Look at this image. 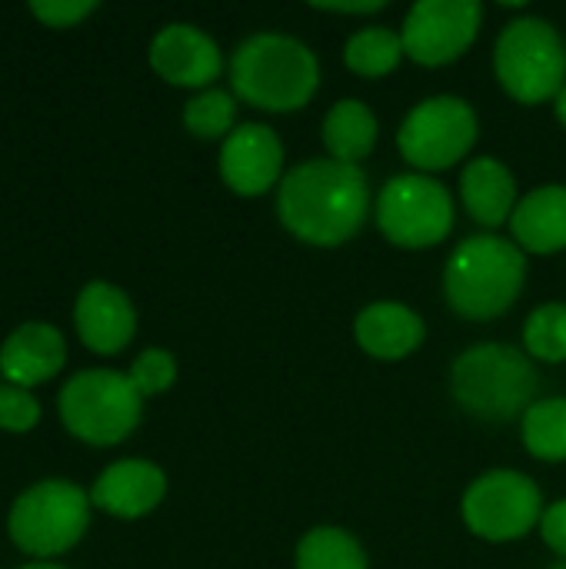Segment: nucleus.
Listing matches in <instances>:
<instances>
[{"instance_id":"1","label":"nucleus","mask_w":566,"mask_h":569,"mask_svg":"<svg viewBox=\"0 0 566 569\" xmlns=\"http://www.w3.org/2000/svg\"><path fill=\"white\" fill-rule=\"evenodd\" d=\"M374 210L370 180L360 167L340 160H304L277 187V217L290 237L307 247H344Z\"/></svg>"},{"instance_id":"2","label":"nucleus","mask_w":566,"mask_h":569,"mask_svg":"<svg viewBox=\"0 0 566 569\" xmlns=\"http://www.w3.org/2000/svg\"><path fill=\"white\" fill-rule=\"evenodd\" d=\"M230 87L254 110L294 113L317 97L320 60L290 33H254L230 57Z\"/></svg>"},{"instance_id":"3","label":"nucleus","mask_w":566,"mask_h":569,"mask_svg":"<svg viewBox=\"0 0 566 569\" xmlns=\"http://www.w3.org/2000/svg\"><path fill=\"white\" fill-rule=\"evenodd\" d=\"M527 283V253L497 233H477L454 247L444 267L447 307L470 320L490 323L520 300Z\"/></svg>"},{"instance_id":"4","label":"nucleus","mask_w":566,"mask_h":569,"mask_svg":"<svg viewBox=\"0 0 566 569\" xmlns=\"http://www.w3.org/2000/svg\"><path fill=\"white\" fill-rule=\"evenodd\" d=\"M540 373L510 343H474L450 367V397L480 423H510L537 403Z\"/></svg>"},{"instance_id":"5","label":"nucleus","mask_w":566,"mask_h":569,"mask_svg":"<svg viewBox=\"0 0 566 569\" xmlns=\"http://www.w3.org/2000/svg\"><path fill=\"white\" fill-rule=\"evenodd\" d=\"M494 73L507 97L524 107L557 100L566 87V43L544 17L510 20L494 43Z\"/></svg>"},{"instance_id":"6","label":"nucleus","mask_w":566,"mask_h":569,"mask_svg":"<svg viewBox=\"0 0 566 569\" xmlns=\"http://www.w3.org/2000/svg\"><path fill=\"white\" fill-rule=\"evenodd\" d=\"M60 420L90 447L123 443L143 417V397L120 370H80L60 387Z\"/></svg>"},{"instance_id":"7","label":"nucleus","mask_w":566,"mask_h":569,"mask_svg":"<svg viewBox=\"0 0 566 569\" xmlns=\"http://www.w3.org/2000/svg\"><path fill=\"white\" fill-rule=\"evenodd\" d=\"M90 493H83L70 480H40L27 487L10 513H7V533L17 550L37 560H50L67 553L80 543V537L90 527Z\"/></svg>"},{"instance_id":"8","label":"nucleus","mask_w":566,"mask_h":569,"mask_svg":"<svg viewBox=\"0 0 566 569\" xmlns=\"http://www.w3.org/2000/svg\"><path fill=\"white\" fill-rule=\"evenodd\" d=\"M380 233L404 250L440 247L454 233L457 203L454 193L430 173H397L390 177L374 203Z\"/></svg>"},{"instance_id":"9","label":"nucleus","mask_w":566,"mask_h":569,"mask_svg":"<svg viewBox=\"0 0 566 569\" xmlns=\"http://www.w3.org/2000/svg\"><path fill=\"white\" fill-rule=\"evenodd\" d=\"M480 133L477 110L454 93L420 100L397 130V150L417 173H440L467 160Z\"/></svg>"},{"instance_id":"10","label":"nucleus","mask_w":566,"mask_h":569,"mask_svg":"<svg viewBox=\"0 0 566 569\" xmlns=\"http://www.w3.org/2000/svg\"><path fill=\"white\" fill-rule=\"evenodd\" d=\"M544 493L537 480L520 470H487L480 473L464 500L460 513L474 537L487 543H517L540 527Z\"/></svg>"},{"instance_id":"11","label":"nucleus","mask_w":566,"mask_h":569,"mask_svg":"<svg viewBox=\"0 0 566 569\" xmlns=\"http://www.w3.org/2000/svg\"><path fill=\"white\" fill-rule=\"evenodd\" d=\"M484 27L477 0H420L404 17V53L420 67L457 63Z\"/></svg>"},{"instance_id":"12","label":"nucleus","mask_w":566,"mask_h":569,"mask_svg":"<svg viewBox=\"0 0 566 569\" xmlns=\"http://www.w3.org/2000/svg\"><path fill=\"white\" fill-rule=\"evenodd\" d=\"M217 167L237 197H264L284 180V143L267 123H240L220 143Z\"/></svg>"},{"instance_id":"13","label":"nucleus","mask_w":566,"mask_h":569,"mask_svg":"<svg viewBox=\"0 0 566 569\" xmlns=\"http://www.w3.org/2000/svg\"><path fill=\"white\" fill-rule=\"evenodd\" d=\"M147 57L160 80H167L170 87L197 90V93L210 90L224 70V53L217 40L193 23H167L150 40Z\"/></svg>"},{"instance_id":"14","label":"nucleus","mask_w":566,"mask_h":569,"mask_svg":"<svg viewBox=\"0 0 566 569\" xmlns=\"http://www.w3.org/2000/svg\"><path fill=\"white\" fill-rule=\"evenodd\" d=\"M73 327L90 353L113 357L130 347L137 333V310L130 297L107 280H90L73 303Z\"/></svg>"},{"instance_id":"15","label":"nucleus","mask_w":566,"mask_h":569,"mask_svg":"<svg viewBox=\"0 0 566 569\" xmlns=\"http://www.w3.org/2000/svg\"><path fill=\"white\" fill-rule=\"evenodd\" d=\"M167 497V473L150 460H117L90 487V503L117 520H140Z\"/></svg>"},{"instance_id":"16","label":"nucleus","mask_w":566,"mask_h":569,"mask_svg":"<svg viewBox=\"0 0 566 569\" xmlns=\"http://www.w3.org/2000/svg\"><path fill=\"white\" fill-rule=\"evenodd\" d=\"M67 363V340L43 320L20 323L0 343V377L20 390L53 380Z\"/></svg>"},{"instance_id":"17","label":"nucleus","mask_w":566,"mask_h":569,"mask_svg":"<svg viewBox=\"0 0 566 569\" xmlns=\"http://www.w3.org/2000/svg\"><path fill=\"white\" fill-rule=\"evenodd\" d=\"M354 337L367 357L384 360V363H397V360L414 357L424 347L427 323L417 310H410L397 300H380V303H370L357 313Z\"/></svg>"},{"instance_id":"18","label":"nucleus","mask_w":566,"mask_h":569,"mask_svg":"<svg viewBox=\"0 0 566 569\" xmlns=\"http://www.w3.org/2000/svg\"><path fill=\"white\" fill-rule=\"evenodd\" d=\"M460 203L474 223L484 230H497L510 223L517 210V177L497 157H474L460 170Z\"/></svg>"},{"instance_id":"19","label":"nucleus","mask_w":566,"mask_h":569,"mask_svg":"<svg viewBox=\"0 0 566 569\" xmlns=\"http://www.w3.org/2000/svg\"><path fill=\"white\" fill-rule=\"evenodd\" d=\"M514 243L524 253L554 257L566 250V183H544L520 197L510 217Z\"/></svg>"},{"instance_id":"20","label":"nucleus","mask_w":566,"mask_h":569,"mask_svg":"<svg viewBox=\"0 0 566 569\" xmlns=\"http://www.w3.org/2000/svg\"><path fill=\"white\" fill-rule=\"evenodd\" d=\"M320 137H324L330 160L360 167V160H367L380 140V120L364 100L344 97L327 110L320 123Z\"/></svg>"},{"instance_id":"21","label":"nucleus","mask_w":566,"mask_h":569,"mask_svg":"<svg viewBox=\"0 0 566 569\" xmlns=\"http://www.w3.org/2000/svg\"><path fill=\"white\" fill-rule=\"evenodd\" d=\"M294 569H370V560L350 530L314 527L297 543Z\"/></svg>"},{"instance_id":"22","label":"nucleus","mask_w":566,"mask_h":569,"mask_svg":"<svg viewBox=\"0 0 566 569\" xmlns=\"http://www.w3.org/2000/svg\"><path fill=\"white\" fill-rule=\"evenodd\" d=\"M404 57H407L404 53V37H400V30H390V27H360L344 43L347 70L357 73V77H367V80L390 77L400 67Z\"/></svg>"},{"instance_id":"23","label":"nucleus","mask_w":566,"mask_h":569,"mask_svg":"<svg viewBox=\"0 0 566 569\" xmlns=\"http://www.w3.org/2000/svg\"><path fill=\"white\" fill-rule=\"evenodd\" d=\"M520 440L540 463H566V397L537 400L520 420Z\"/></svg>"},{"instance_id":"24","label":"nucleus","mask_w":566,"mask_h":569,"mask_svg":"<svg viewBox=\"0 0 566 569\" xmlns=\"http://www.w3.org/2000/svg\"><path fill=\"white\" fill-rule=\"evenodd\" d=\"M183 127L197 140H227L240 127L237 123V97L220 87L193 93L183 103Z\"/></svg>"},{"instance_id":"25","label":"nucleus","mask_w":566,"mask_h":569,"mask_svg":"<svg viewBox=\"0 0 566 569\" xmlns=\"http://www.w3.org/2000/svg\"><path fill=\"white\" fill-rule=\"evenodd\" d=\"M524 353L540 363L566 360V303H544L524 323Z\"/></svg>"},{"instance_id":"26","label":"nucleus","mask_w":566,"mask_h":569,"mask_svg":"<svg viewBox=\"0 0 566 569\" xmlns=\"http://www.w3.org/2000/svg\"><path fill=\"white\" fill-rule=\"evenodd\" d=\"M127 377L137 387V393L147 400V397L167 393L177 383V360L163 347H147L143 353H137V360L130 363Z\"/></svg>"},{"instance_id":"27","label":"nucleus","mask_w":566,"mask_h":569,"mask_svg":"<svg viewBox=\"0 0 566 569\" xmlns=\"http://www.w3.org/2000/svg\"><path fill=\"white\" fill-rule=\"evenodd\" d=\"M40 420V403L30 390L13 383H0V430L7 433H30Z\"/></svg>"},{"instance_id":"28","label":"nucleus","mask_w":566,"mask_h":569,"mask_svg":"<svg viewBox=\"0 0 566 569\" xmlns=\"http://www.w3.org/2000/svg\"><path fill=\"white\" fill-rule=\"evenodd\" d=\"M97 10L93 0H33L30 3V13L53 27V30H63V27H77L80 20H87L90 13Z\"/></svg>"},{"instance_id":"29","label":"nucleus","mask_w":566,"mask_h":569,"mask_svg":"<svg viewBox=\"0 0 566 569\" xmlns=\"http://www.w3.org/2000/svg\"><path fill=\"white\" fill-rule=\"evenodd\" d=\"M540 537H544V543L560 560H566V500H557V503H550L544 510V517H540Z\"/></svg>"},{"instance_id":"30","label":"nucleus","mask_w":566,"mask_h":569,"mask_svg":"<svg viewBox=\"0 0 566 569\" xmlns=\"http://www.w3.org/2000/svg\"><path fill=\"white\" fill-rule=\"evenodd\" d=\"M314 10L320 13H340V17H367V13H380L387 10V0H364V3H314Z\"/></svg>"},{"instance_id":"31","label":"nucleus","mask_w":566,"mask_h":569,"mask_svg":"<svg viewBox=\"0 0 566 569\" xmlns=\"http://www.w3.org/2000/svg\"><path fill=\"white\" fill-rule=\"evenodd\" d=\"M554 113H557V120L564 123L566 130V87L557 93V100H554Z\"/></svg>"},{"instance_id":"32","label":"nucleus","mask_w":566,"mask_h":569,"mask_svg":"<svg viewBox=\"0 0 566 569\" xmlns=\"http://www.w3.org/2000/svg\"><path fill=\"white\" fill-rule=\"evenodd\" d=\"M20 569H63V567H57V563H43V560H37V563H27V567H20Z\"/></svg>"},{"instance_id":"33","label":"nucleus","mask_w":566,"mask_h":569,"mask_svg":"<svg viewBox=\"0 0 566 569\" xmlns=\"http://www.w3.org/2000/svg\"><path fill=\"white\" fill-rule=\"evenodd\" d=\"M550 569H566V560H557V563H554Z\"/></svg>"}]
</instances>
